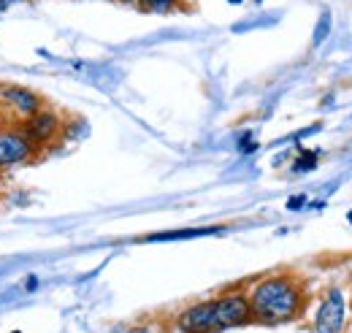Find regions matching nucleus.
Returning a JSON list of instances; mask_svg holds the SVG:
<instances>
[{
  "mask_svg": "<svg viewBox=\"0 0 352 333\" xmlns=\"http://www.w3.org/2000/svg\"><path fill=\"white\" fill-rule=\"evenodd\" d=\"M247 301L252 309V320L263 325L290 323L304 309V292L290 277H268L263 282H258Z\"/></svg>",
  "mask_w": 352,
  "mask_h": 333,
  "instance_id": "1",
  "label": "nucleus"
},
{
  "mask_svg": "<svg viewBox=\"0 0 352 333\" xmlns=\"http://www.w3.org/2000/svg\"><path fill=\"white\" fill-rule=\"evenodd\" d=\"M214 323H217V331L239 328V325L252 323V309H250L247 295L228 292V295L214 298Z\"/></svg>",
  "mask_w": 352,
  "mask_h": 333,
  "instance_id": "2",
  "label": "nucleus"
},
{
  "mask_svg": "<svg viewBox=\"0 0 352 333\" xmlns=\"http://www.w3.org/2000/svg\"><path fill=\"white\" fill-rule=\"evenodd\" d=\"M347 320V303L342 290H328V295L322 298L317 314H314V331L317 333H342Z\"/></svg>",
  "mask_w": 352,
  "mask_h": 333,
  "instance_id": "3",
  "label": "nucleus"
},
{
  "mask_svg": "<svg viewBox=\"0 0 352 333\" xmlns=\"http://www.w3.org/2000/svg\"><path fill=\"white\" fill-rule=\"evenodd\" d=\"M36 155V147L25 138L19 127H6L0 130V171L14 168Z\"/></svg>",
  "mask_w": 352,
  "mask_h": 333,
  "instance_id": "4",
  "label": "nucleus"
},
{
  "mask_svg": "<svg viewBox=\"0 0 352 333\" xmlns=\"http://www.w3.org/2000/svg\"><path fill=\"white\" fill-rule=\"evenodd\" d=\"M0 103H6L14 114H19V120H28L36 111H41L38 92L25 89V87H16V84H3L0 87Z\"/></svg>",
  "mask_w": 352,
  "mask_h": 333,
  "instance_id": "5",
  "label": "nucleus"
},
{
  "mask_svg": "<svg viewBox=\"0 0 352 333\" xmlns=\"http://www.w3.org/2000/svg\"><path fill=\"white\" fill-rule=\"evenodd\" d=\"M182 333H217V323H214V301H204L195 303L190 309H184L176 320Z\"/></svg>",
  "mask_w": 352,
  "mask_h": 333,
  "instance_id": "6",
  "label": "nucleus"
},
{
  "mask_svg": "<svg viewBox=\"0 0 352 333\" xmlns=\"http://www.w3.org/2000/svg\"><path fill=\"white\" fill-rule=\"evenodd\" d=\"M57 127H60V117L54 114V111H36L33 117H28V120H22V133H25V138L33 144V147H38V144H49L54 136H57Z\"/></svg>",
  "mask_w": 352,
  "mask_h": 333,
  "instance_id": "7",
  "label": "nucleus"
},
{
  "mask_svg": "<svg viewBox=\"0 0 352 333\" xmlns=\"http://www.w3.org/2000/svg\"><path fill=\"white\" fill-rule=\"evenodd\" d=\"M225 228H192V230H168V233H152L144 241H182V239H201V236H214Z\"/></svg>",
  "mask_w": 352,
  "mask_h": 333,
  "instance_id": "8",
  "label": "nucleus"
},
{
  "mask_svg": "<svg viewBox=\"0 0 352 333\" xmlns=\"http://www.w3.org/2000/svg\"><path fill=\"white\" fill-rule=\"evenodd\" d=\"M328 33H331V11H322V17H320V22H317V33H314V46L325 41Z\"/></svg>",
  "mask_w": 352,
  "mask_h": 333,
  "instance_id": "9",
  "label": "nucleus"
},
{
  "mask_svg": "<svg viewBox=\"0 0 352 333\" xmlns=\"http://www.w3.org/2000/svg\"><path fill=\"white\" fill-rule=\"evenodd\" d=\"M144 11H155V14H166L176 6V0H141Z\"/></svg>",
  "mask_w": 352,
  "mask_h": 333,
  "instance_id": "10",
  "label": "nucleus"
},
{
  "mask_svg": "<svg viewBox=\"0 0 352 333\" xmlns=\"http://www.w3.org/2000/svg\"><path fill=\"white\" fill-rule=\"evenodd\" d=\"M304 201H307L304 195H296V198H290V201H287V208H301L304 206Z\"/></svg>",
  "mask_w": 352,
  "mask_h": 333,
  "instance_id": "11",
  "label": "nucleus"
},
{
  "mask_svg": "<svg viewBox=\"0 0 352 333\" xmlns=\"http://www.w3.org/2000/svg\"><path fill=\"white\" fill-rule=\"evenodd\" d=\"M19 3H25V0H0V11H8L14 6H19Z\"/></svg>",
  "mask_w": 352,
  "mask_h": 333,
  "instance_id": "12",
  "label": "nucleus"
},
{
  "mask_svg": "<svg viewBox=\"0 0 352 333\" xmlns=\"http://www.w3.org/2000/svg\"><path fill=\"white\" fill-rule=\"evenodd\" d=\"M125 333H152L149 328H131V331H125Z\"/></svg>",
  "mask_w": 352,
  "mask_h": 333,
  "instance_id": "13",
  "label": "nucleus"
},
{
  "mask_svg": "<svg viewBox=\"0 0 352 333\" xmlns=\"http://www.w3.org/2000/svg\"><path fill=\"white\" fill-rule=\"evenodd\" d=\"M228 3H233V6H239V3H241V0H228Z\"/></svg>",
  "mask_w": 352,
  "mask_h": 333,
  "instance_id": "14",
  "label": "nucleus"
},
{
  "mask_svg": "<svg viewBox=\"0 0 352 333\" xmlns=\"http://www.w3.org/2000/svg\"><path fill=\"white\" fill-rule=\"evenodd\" d=\"M350 222H352V211H350Z\"/></svg>",
  "mask_w": 352,
  "mask_h": 333,
  "instance_id": "15",
  "label": "nucleus"
},
{
  "mask_svg": "<svg viewBox=\"0 0 352 333\" xmlns=\"http://www.w3.org/2000/svg\"><path fill=\"white\" fill-rule=\"evenodd\" d=\"M14 333H19V331H14Z\"/></svg>",
  "mask_w": 352,
  "mask_h": 333,
  "instance_id": "16",
  "label": "nucleus"
},
{
  "mask_svg": "<svg viewBox=\"0 0 352 333\" xmlns=\"http://www.w3.org/2000/svg\"><path fill=\"white\" fill-rule=\"evenodd\" d=\"M138 3H141V0H138Z\"/></svg>",
  "mask_w": 352,
  "mask_h": 333,
  "instance_id": "17",
  "label": "nucleus"
}]
</instances>
